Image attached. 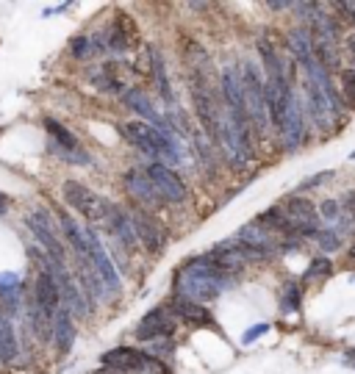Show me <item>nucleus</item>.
Listing matches in <instances>:
<instances>
[{
	"mask_svg": "<svg viewBox=\"0 0 355 374\" xmlns=\"http://www.w3.org/2000/svg\"><path fill=\"white\" fill-rule=\"evenodd\" d=\"M233 285V274H225L220 269H214L205 258H197L192 264H186L181 272H175V291L183 299L203 305L208 299H217L222 291H228Z\"/></svg>",
	"mask_w": 355,
	"mask_h": 374,
	"instance_id": "nucleus-1",
	"label": "nucleus"
},
{
	"mask_svg": "<svg viewBox=\"0 0 355 374\" xmlns=\"http://www.w3.org/2000/svg\"><path fill=\"white\" fill-rule=\"evenodd\" d=\"M189 95H192L194 114H197L203 130L220 144V139H222V108H220V97H217L214 86H211V81L189 72Z\"/></svg>",
	"mask_w": 355,
	"mask_h": 374,
	"instance_id": "nucleus-2",
	"label": "nucleus"
},
{
	"mask_svg": "<svg viewBox=\"0 0 355 374\" xmlns=\"http://www.w3.org/2000/svg\"><path fill=\"white\" fill-rule=\"evenodd\" d=\"M239 75H242V92H244V108H247L250 128L258 139H264L269 133V117H266V100H264V75H261L258 64H253V61H244Z\"/></svg>",
	"mask_w": 355,
	"mask_h": 374,
	"instance_id": "nucleus-3",
	"label": "nucleus"
},
{
	"mask_svg": "<svg viewBox=\"0 0 355 374\" xmlns=\"http://www.w3.org/2000/svg\"><path fill=\"white\" fill-rule=\"evenodd\" d=\"M61 194H64L67 205H73L84 219H89V222H106V216H108V202H106L100 194H95L92 189H87L84 183L67 180V183L61 186Z\"/></svg>",
	"mask_w": 355,
	"mask_h": 374,
	"instance_id": "nucleus-4",
	"label": "nucleus"
},
{
	"mask_svg": "<svg viewBox=\"0 0 355 374\" xmlns=\"http://www.w3.org/2000/svg\"><path fill=\"white\" fill-rule=\"evenodd\" d=\"M283 216L289 222V231L292 236H317L319 233V211L311 200L306 197H289L286 202L280 205Z\"/></svg>",
	"mask_w": 355,
	"mask_h": 374,
	"instance_id": "nucleus-5",
	"label": "nucleus"
},
{
	"mask_svg": "<svg viewBox=\"0 0 355 374\" xmlns=\"http://www.w3.org/2000/svg\"><path fill=\"white\" fill-rule=\"evenodd\" d=\"M145 175H148V180L153 183V189L159 191V197L164 200V202H186L189 200V189H186V183L181 180V175H175L167 164H148V170H145Z\"/></svg>",
	"mask_w": 355,
	"mask_h": 374,
	"instance_id": "nucleus-6",
	"label": "nucleus"
},
{
	"mask_svg": "<svg viewBox=\"0 0 355 374\" xmlns=\"http://www.w3.org/2000/svg\"><path fill=\"white\" fill-rule=\"evenodd\" d=\"M84 236H87V253H89V264H92L95 274L100 277V283H103L111 294H117V291H119V274H117V269H114V264H111L106 247L100 244V239H98L95 231H84Z\"/></svg>",
	"mask_w": 355,
	"mask_h": 374,
	"instance_id": "nucleus-7",
	"label": "nucleus"
},
{
	"mask_svg": "<svg viewBox=\"0 0 355 374\" xmlns=\"http://www.w3.org/2000/svg\"><path fill=\"white\" fill-rule=\"evenodd\" d=\"M128 216H130V224H133L136 242L145 244L148 253H161V250H164V242H167V236H164V231H161V224H159L145 208H139V205H136Z\"/></svg>",
	"mask_w": 355,
	"mask_h": 374,
	"instance_id": "nucleus-8",
	"label": "nucleus"
},
{
	"mask_svg": "<svg viewBox=\"0 0 355 374\" xmlns=\"http://www.w3.org/2000/svg\"><path fill=\"white\" fill-rule=\"evenodd\" d=\"M50 272H53V280L58 285V296L67 303L69 316H73V314L87 316V303H84V296H81V288L76 285V280L69 277V272L64 269V261H50Z\"/></svg>",
	"mask_w": 355,
	"mask_h": 374,
	"instance_id": "nucleus-9",
	"label": "nucleus"
},
{
	"mask_svg": "<svg viewBox=\"0 0 355 374\" xmlns=\"http://www.w3.org/2000/svg\"><path fill=\"white\" fill-rule=\"evenodd\" d=\"M34 303H36V308H39V314H42L45 319H53L56 311H58L61 296H58V285H56L53 272H50V261H47V266H42V272H39V277H36Z\"/></svg>",
	"mask_w": 355,
	"mask_h": 374,
	"instance_id": "nucleus-10",
	"label": "nucleus"
},
{
	"mask_svg": "<svg viewBox=\"0 0 355 374\" xmlns=\"http://www.w3.org/2000/svg\"><path fill=\"white\" fill-rule=\"evenodd\" d=\"M25 224H28V231L34 233V239L50 253V261H64V247H61V242L56 239V233H53V228H50V219H47L45 211L28 213Z\"/></svg>",
	"mask_w": 355,
	"mask_h": 374,
	"instance_id": "nucleus-11",
	"label": "nucleus"
},
{
	"mask_svg": "<svg viewBox=\"0 0 355 374\" xmlns=\"http://www.w3.org/2000/svg\"><path fill=\"white\" fill-rule=\"evenodd\" d=\"M122 183L128 189V194L139 202V208H159L164 200L159 197V191L153 189V183L148 180V175L141 172V170H128L122 175Z\"/></svg>",
	"mask_w": 355,
	"mask_h": 374,
	"instance_id": "nucleus-12",
	"label": "nucleus"
},
{
	"mask_svg": "<svg viewBox=\"0 0 355 374\" xmlns=\"http://www.w3.org/2000/svg\"><path fill=\"white\" fill-rule=\"evenodd\" d=\"M172 330H175V322L170 319V311H167V308H153L145 319L139 322L136 338H139V341H156V338L172 336Z\"/></svg>",
	"mask_w": 355,
	"mask_h": 374,
	"instance_id": "nucleus-13",
	"label": "nucleus"
},
{
	"mask_svg": "<svg viewBox=\"0 0 355 374\" xmlns=\"http://www.w3.org/2000/svg\"><path fill=\"white\" fill-rule=\"evenodd\" d=\"M122 136H125L136 150H141V153L150 156V159L159 164L156 128H153V125H148V122H125V125H122Z\"/></svg>",
	"mask_w": 355,
	"mask_h": 374,
	"instance_id": "nucleus-14",
	"label": "nucleus"
},
{
	"mask_svg": "<svg viewBox=\"0 0 355 374\" xmlns=\"http://www.w3.org/2000/svg\"><path fill=\"white\" fill-rule=\"evenodd\" d=\"M280 136L286 139V147H289V150L300 147V144H303V139H306L303 108H300V103H297L295 92H292V97H289V103H286V119H283V130H280Z\"/></svg>",
	"mask_w": 355,
	"mask_h": 374,
	"instance_id": "nucleus-15",
	"label": "nucleus"
},
{
	"mask_svg": "<svg viewBox=\"0 0 355 374\" xmlns=\"http://www.w3.org/2000/svg\"><path fill=\"white\" fill-rule=\"evenodd\" d=\"M170 308H172V314H175L183 325H189V327H208V325H214V316H211L208 308L192 303V299H183V296H178V294H175V299H172Z\"/></svg>",
	"mask_w": 355,
	"mask_h": 374,
	"instance_id": "nucleus-16",
	"label": "nucleus"
},
{
	"mask_svg": "<svg viewBox=\"0 0 355 374\" xmlns=\"http://www.w3.org/2000/svg\"><path fill=\"white\" fill-rule=\"evenodd\" d=\"M145 360H148V352H139L130 347H117L103 355V363L114 371H145Z\"/></svg>",
	"mask_w": 355,
	"mask_h": 374,
	"instance_id": "nucleus-17",
	"label": "nucleus"
},
{
	"mask_svg": "<svg viewBox=\"0 0 355 374\" xmlns=\"http://www.w3.org/2000/svg\"><path fill=\"white\" fill-rule=\"evenodd\" d=\"M122 100H125V106L128 108H133L136 114H141V117H145L153 128H159V130H172L164 119H161V114L153 108V103H150V97L145 95V92H141V89H125L122 92Z\"/></svg>",
	"mask_w": 355,
	"mask_h": 374,
	"instance_id": "nucleus-18",
	"label": "nucleus"
},
{
	"mask_svg": "<svg viewBox=\"0 0 355 374\" xmlns=\"http://www.w3.org/2000/svg\"><path fill=\"white\" fill-rule=\"evenodd\" d=\"M53 338H56V349L58 355H67L73 349V341H76V325H73V316H69L67 308H58L56 316H53Z\"/></svg>",
	"mask_w": 355,
	"mask_h": 374,
	"instance_id": "nucleus-19",
	"label": "nucleus"
},
{
	"mask_svg": "<svg viewBox=\"0 0 355 374\" xmlns=\"http://www.w3.org/2000/svg\"><path fill=\"white\" fill-rule=\"evenodd\" d=\"M139 42V34H136V23L128 17V14H117L111 31H108V47L111 50H128Z\"/></svg>",
	"mask_w": 355,
	"mask_h": 374,
	"instance_id": "nucleus-20",
	"label": "nucleus"
},
{
	"mask_svg": "<svg viewBox=\"0 0 355 374\" xmlns=\"http://www.w3.org/2000/svg\"><path fill=\"white\" fill-rule=\"evenodd\" d=\"M183 58L189 64V72L192 75H200V78L211 81V75H214V69H211V58L205 53V47L194 39H183Z\"/></svg>",
	"mask_w": 355,
	"mask_h": 374,
	"instance_id": "nucleus-21",
	"label": "nucleus"
},
{
	"mask_svg": "<svg viewBox=\"0 0 355 374\" xmlns=\"http://www.w3.org/2000/svg\"><path fill=\"white\" fill-rule=\"evenodd\" d=\"M106 224L114 231V236L125 244V247H136L139 242H136V233H133V224H130V216L122 211V208H117V205H108V216H106Z\"/></svg>",
	"mask_w": 355,
	"mask_h": 374,
	"instance_id": "nucleus-22",
	"label": "nucleus"
},
{
	"mask_svg": "<svg viewBox=\"0 0 355 374\" xmlns=\"http://www.w3.org/2000/svg\"><path fill=\"white\" fill-rule=\"evenodd\" d=\"M20 347H17V333H14V325L6 314H0V360L3 363H12L17 358Z\"/></svg>",
	"mask_w": 355,
	"mask_h": 374,
	"instance_id": "nucleus-23",
	"label": "nucleus"
},
{
	"mask_svg": "<svg viewBox=\"0 0 355 374\" xmlns=\"http://www.w3.org/2000/svg\"><path fill=\"white\" fill-rule=\"evenodd\" d=\"M58 219H61V228H64L67 242L73 244V250L78 253V258H81V261H89V253H87V236H84V231L76 224V219H73V216H67V213H58Z\"/></svg>",
	"mask_w": 355,
	"mask_h": 374,
	"instance_id": "nucleus-24",
	"label": "nucleus"
},
{
	"mask_svg": "<svg viewBox=\"0 0 355 374\" xmlns=\"http://www.w3.org/2000/svg\"><path fill=\"white\" fill-rule=\"evenodd\" d=\"M45 128H47V133L58 141V147H56V150H64V153H76V150H78V139H76L73 133H69L61 122H56V119H50V117H47V119H45Z\"/></svg>",
	"mask_w": 355,
	"mask_h": 374,
	"instance_id": "nucleus-25",
	"label": "nucleus"
},
{
	"mask_svg": "<svg viewBox=\"0 0 355 374\" xmlns=\"http://www.w3.org/2000/svg\"><path fill=\"white\" fill-rule=\"evenodd\" d=\"M150 56H153V75H156V86H159L161 97H164L170 106H175V97H172V89H170V78H167V69H164V58H161V53H159V50H150Z\"/></svg>",
	"mask_w": 355,
	"mask_h": 374,
	"instance_id": "nucleus-26",
	"label": "nucleus"
},
{
	"mask_svg": "<svg viewBox=\"0 0 355 374\" xmlns=\"http://www.w3.org/2000/svg\"><path fill=\"white\" fill-rule=\"evenodd\" d=\"M339 81H341V100L344 103H355V69L352 67H344V69H339Z\"/></svg>",
	"mask_w": 355,
	"mask_h": 374,
	"instance_id": "nucleus-27",
	"label": "nucleus"
},
{
	"mask_svg": "<svg viewBox=\"0 0 355 374\" xmlns=\"http://www.w3.org/2000/svg\"><path fill=\"white\" fill-rule=\"evenodd\" d=\"M330 12L339 14V23H336L339 28L341 25H355V3H333Z\"/></svg>",
	"mask_w": 355,
	"mask_h": 374,
	"instance_id": "nucleus-28",
	"label": "nucleus"
},
{
	"mask_svg": "<svg viewBox=\"0 0 355 374\" xmlns=\"http://www.w3.org/2000/svg\"><path fill=\"white\" fill-rule=\"evenodd\" d=\"M330 272H333V264H330L328 258H317V261H311L308 277H325V274H330Z\"/></svg>",
	"mask_w": 355,
	"mask_h": 374,
	"instance_id": "nucleus-29",
	"label": "nucleus"
},
{
	"mask_svg": "<svg viewBox=\"0 0 355 374\" xmlns=\"http://www.w3.org/2000/svg\"><path fill=\"white\" fill-rule=\"evenodd\" d=\"M317 239H319L322 250H339V247H341L339 236H336V233H330V231H319V233H317Z\"/></svg>",
	"mask_w": 355,
	"mask_h": 374,
	"instance_id": "nucleus-30",
	"label": "nucleus"
},
{
	"mask_svg": "<svg viewBox=\"0 0 355 374\" xmlns=\"http://www.w3.org/2000/svg\"><path fill=\"white\" fill-rule=\"evenodd\" d=\"M300 305V288L292 283L289 288H286V299H283V308H286V311H295Z\"/></svg>",
	"mask_w": 355,
	"mask_h": 374,
	"instance_id": "nucleus-31",
	"label": "nucleus"
},
{
	"mask_svg": "<svg viewBox=\"0 0 355 374\" xmlns=\"http://www.w3.org/2000/svg\"><path fill=\"white\" fill-rule=\"evenodd\" d=\"M92 53V45H89V39L87 36H76L73 39V56H78V58H87Z\"/></svg>",
	"mask_w": 355,
	"mask_h": 374,
	"instance_id": "nucleus-32",
	"label": "nucleus"
},
{
	"mask_svg": "<svg viewBox=\"0 0 355 374\" xmlns=\"http://www.w3.org/2000/svg\"><path fill=\"white\" fill-rule=\"evenodd\" d=\"M266 330H269V325H253V327L242 336V344H253V341H255V338H261Z\"/></svg>",
	"mask_w": 355,
	"mask_h": 374,
	"instance_id": "nucleus-33",
	"label": "nucleus"
},
{
	"mask_svg": "<svg viewBox=\"0 0 355 374\" xmlns=\"http://www.w3.org/2000/svg\"><path fill=\"white\" fill-rule=\"evenodd\" d=\"M322 213H325V219H333L339 213V205L333 200H328V202H322Z\"/></svg>",
	"mask_w": 355,
	"mask_h": 374,
	"instance_id": "nucleus-34",
	"label": "nucleus"
},
{
	"mask_svg": "<svg viewBox=\"0 0 355 374\" xmlns=\"http://www.w3.org/2000/svg\"><path fill=\"white\" fill-rule=\"evenodd\" d=\"M344 45H347V53H350V58H352V64H355V34H350L347 39H344ZM355 69V67H352Z\"/></svg>",
	"mask_w": 355,
	"mask_h": 374,
	"instance_id": "nucleus-35",
	"label": "nucleus"
},
{
	"mask_svg": "<svg viewBox=\"0 0 355 374\" xmlns=\"http://www.w3.org/2000/svg\"><path fill=\"white\" fill-rule=\"evenodd\" d=\"M344 205H347V211H350L352 216H355V191H350V194H347V200H344Z\"/></svg>",
	"mask_w": 355,
	"mask_h": 374,
	"instance_id": "nucleus-36",
	"label": "nucleus"
},
{
	"mask_svg": "<svg viewBox=\"0 0 355 374\" xmlns=\"http://www.w3.org/2000/svg\"><path fill=\"white\" fill-rule=\"evenodd\" d=\"M3 208H6V197H3V194H0V211H3Z\"/></svg>",
	"mask_w": 355,
	"mask_h": 374,
	"instance_id": "nucleus-37",
	"label": "nucleus"
},
{
	"mask_svg": "<svg viewBox=\"0 0 355 374\" xmlns=\"http://www.w3.org/2000/svg\"><path fill=\"white\" fill-rule=\"evenodd\" d=\"M350 255H352V258H355V244H352V247H350Z\"/></svg>",
	"mask_w": 355,
	"mask_h": 374,
	"instance_id": "nucleus-38",
	"label": "nucleus"
}]
</instances>
